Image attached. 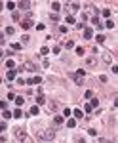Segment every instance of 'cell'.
<instances>
[{
	"instance_id": "obj_1",
	"label": "cell",
	"mask_w": 118,
	"mask_h": 143,
	"mask_svg": "<svg viewBox=\"0 0 118 143\" xmlns=\"http://www.w3.org/2000/svg\"><path fill=\"white\" fill-rule=\"evenodd\" d=\"M38 136H40V139H44V141H51V139L55 137V128H48L44 132H40Z\"/></svg>"
},
{
	"instance_id": "obj_2",
	"label": "cell",
	"mask_w": 118,
	"mask_h": 143,
	"mask_svg": "<svg viewBox=\"0 0 118 143\" xmlns=\"http://www.w3.org/2000/svg\"><path fill=\"white\" fill-rule=\"evenodd\" d=\"M84 76H86V71H84V69H78L76 72H72V80H74L76 84H82Z\"/></svg>"
},
{
	"instance_id": "obj_3",
	"label": "cell",
	"mask_w": 118,
	"mask_h": 143,
	"mask_svg": "<svg viewBox=\"0 0 118 143\" xmlns=\"http://www.w3.org/2000/svg\"><path fill=\"white\" fill-rule=\"evenodd\" d=\"M13 134H15V137H17L19 141H25V139H27V130H25V128H15Z\"/></svg>"
},
{
	"instance_id": "obj_4",
	"label": "cell",
	"mask_w": 118,
	"mask_h": 143,
	"mask_svg": "<svg viewBox=\"0 0 118 143\" xmlns=\"http://www.w3.org/2000/svg\"><path fill=\"white\" fill-rule=\"evenodd\" d=\"M67 8H69L71 12H78V10H80V4H78V2H71V4H67Z\"/></svg>"
},
{
	"instance_id": "obj_5",
	"label": "cell",
	"mask_w": 118,
	"mask_h": 143,
	"mask_svg": "<svg viewBox=\"0 0 118 143\" xmlns=\"http://www.w3.org/2000/svg\"><path fill=\"white\" fill-rule=\"evenodd\" d=\"M92 36H93V31H92L90 27H86V29H84V38H86V40H90Z\"/></svg>"
},
{
	"instance_id": "obj_6",
	"label": "cell",
	"mask_w": 118,
	"mask_h": 143,
	"mask_svg": "<svg viewBox=\"0 0 118 143\" xmlns=\"http://www.w3.org/2000/svg\"><path fill=\"white\" fill-rule=\"evenodd\" d=\"M46 103V97H44V94H38L36 95V105L40 107V105H44Z\"/></svg>"
},
{
	"instance_id": "obj_7",
	"label": "cell",
	"mask_w": 118,
	"mask_h": 143,
	"mask_svg": "<svg viewBox=\"0 0 118 143\" xmlns=\"http://www.w3.org/2000/svg\"><path fill=\"white\" fill-rule=\"evenodd\" d=\"M86 65H88V67H95V65H97V59H95V57H88V59H86Z\"/></svg>"
},
{
	"instance_id": "obj_8",
	"label": "cell",
	"mask_w": 118,
	"mask_h": 143,
	"mask_svg": "<svg viewBox=\"0 0 118 143\" xmlns=\"http://www.w3.org/2000/svg\"><path fill=\"white\" fill-rule=\"evenodd\" d=\"M17 6H19L21 10H29V6H31V4H29L27 0H21V2H17Z\"/></svg>"
},
{
	"instance_id": "obj_9",
	"label": "cell",
	"mask_w": 118,
	"mask_h": 143,
	"mask_svg": "<svg viewBox=\"0 0 118 143\" xmlns=\"http://www.w3.org/2000/svg\"><path fill=\"white\" fill-rule=\"evenodd\" d=\"M15 76H17V71H15V69H13V71H8V74H6V78H8V80H13Z\"/></svg>"
},
{
	"instance_id": "obj_10",
	"label": "cell",
	"mask_w": 118,
	"mask_h": 143,
	"mask_svg": "<svg viewBox=\"0 0 118 143\" xmlns=\"http://www.w3.org/2000/svg\"><path fill=\"white\" fill-rule=\"evenodd\" d=\"M72 115H74V118H82V117H84V111H80V109H74V111H72Z\"/></svg>"
},
{
	"instance_id": "obj_11",
	"label": "cell",
	"mask_w": 118,
	"mask_h": 143,
	"mask_svg": "<svg viewBox=\"0 0 118 143\" xmlns=\"http://www.w3.org/2000/svg\"><path fill=\"white\" fill-rule=\"evenodd\" d=\"M92 23H93L95 27H97V29H101V27H103V25H101V21H99V17H97V15H93V17H92Z\"/></svg>"
},
{
	"instance_id": "obj_12",
	"label": "cell",
	"mask_w": 118,
	"mask_h": 143,
	"mask_svg": "<svg viewBox=\"0 0 118 143\" xmlns=\"http://www.w3.org/2000/svg\"><path fill=\"white\" fill-rule=\"evenodd\" d=\"M21 117H23V111L21 109H15L13 111V118H21Z\"/></svg>"
},
{
	"instance_id": "obj_13",
	"label": "cell",
	"mask_w": 118,
	"mask_h": 143,
	"mask_svg": "<svg viewBox=\"0 0 118 143\" xmlns=\"http://www.w3.org/2000/svg\"><path fill=\"white\" fill-rule=\"evenodd\" d=\"M21 27H23V29H31V27H32V21H29V19H27V21H21Z\"/></svg>"
},
{
	"instance_id": "obj_14",
	"label": "cell",
	"mask_w": 118,
	"mask_h": 143,
	"mask_svg": "<svg viewBox=\"0 0 118 143\" xmlns=\"http://www.w3.org/2000/svg\"><path fill=\"white\" fill-rule=\"evenodd\" d=\"M67 126H69V128H76V120L69 118V120H67Z\"/></svg>"
},
{
	"instance_id": "obj_15",
	"label": "cell",
	"mask_w": 118,
	"mask_h": 143,
	"mask_svg": "<svg viewBox=\"0 0 118 143\" xmlns=\"http://www.w3.org/2000/svg\"><path fill=\"white\" fill-rule=\"evenodd\" d=\"M51 8H53V12H59L61 10V4L59 2H51Z\"/></svg>"
},
{
	"instance_id": "obj_16",
	"label": "cell",
	"mask_w": 118,
	"mask_h": 143,
	"mask_svg": "<svg viewBox=\"0 0 118 143\" xmlns=\"http://www.w3.org/2000/svg\"><path fill=\"white\" fill-rule=\"evenodd\" d=\"M103 61L111 63V61H112V55H111V53H103Z\"/></svg>"
},
{
	"instance_id": "obj_17",
	"label": "cell",
	"mask_w": 118,
	"mask_h": 143,
	"mask_svg": "<svg viewBox=\"0 0 118 143\" xmlns=\"http://www.w3.org/2000/svg\"><path fill=\"white\" fill-rule=\"evenodd\" d=\"M25 69H27V71H31V72H34V71H36V67H34L32 63H27V65H25Z\"/></svg>"
},
{
	"instance_id": "obj_18",
	"label": "cell",
	"mask_w": 118,
	"mask_h": 143,
	"mask_svg": "<svg viewBox=\"0 0 118 143\" xmlns=\"http://www.w3.org/2000/svg\"><path fill=\"white\" fill-rule=\"evenodd\" d=\"M90 105H92V107H99V99H97V97H92Z\"/></svg>"
},
{
	"instance_id": "obj_19",
	"label": "cell",
	"mask_w": 118,
	"mask_h": 143,
	"mask_svg": "<svg viewBox=\"0 0 118 143\" xmlns=\"http://www.w3.org/2000/svg\"><path fill=\"white\" fill-rule=\"evenodd\" d=\"M38 113H40V109H38V105H34V107L31 109V115H34V117H36Z\"/></svg>"
},
{
	"instance_id": "obj_20",
	"label": "cell",
	"mask_w": 118,
	"mask_h": 143,
	"mask_svg": "<svg viewBox=\"0 0 118 143\" xmlns=\"http://www.w3.org/2000/svg\"><path fill=\"white\" fill-rule=\"evenodd\" d=\"M23 103H25V99H23V97H15V105H17V107H21Z\"/></svg>"
},
{
	"instance_id": "obj_21",
	"label": "cell",
	"mask_w": 118,
	"mask_h": 143,
	"mask_svg": "<svg viewBox=\"0 0 118 143\" xmlns=\"http://www.w3.org/2000/svg\"><path fill=\"white\" fill-rule=\"evenodd\" d=\"M15 6H17L15 2H8V4H6V8H8V10H12V12H13V8H15Z\"/></svg>"
},
{
	"instance_id": "obj_22",
	"label": "cell",
	"mask_w": 118,
	"mask_h": 143,
	"mask_svg": "<svg viewBox=\"0 0 118 143\" xmlns=\"http://www.w3.org/2000/svg\"><path fill=\"white\" fill-rule=\"evenodd\" d=\"M2 117H4V118H12V117H13V113H10V111H4V113H2Z\"/></svg>"
},
{
	"instance_id": "obj_23",
	"label": "cell",
	"mask_w": 118,
	"mask_h": 143,
	"mask_svg": "<svg viewBox=\"0 0 118 143\" xmlns=\"http://www.w3.org/2000/svg\"><path fill=\"white\" fill-rule=\"evenodd\" d=\"M65 48H67V50H72V48H74V42H72V40H67Z\"/></svg>"
},
{
	"instance_id": "obj_24",
	"label": "cell",
	"mask_w": 118,
	"mask_h": 143,
	"mask_svg": "<svg viewBox=\"0 0 118 143\" xmlns=\"http://www.w3.org/2000/svg\"><path fill=\"white\" fill-rule=\"evenodd\" d=\"M40 53H42V55L46 57L48 53H50V48H46V46H44V48H42V50H40Z\"/></svg>"
},
{
	"instance_id": "obj_25",
	"label": "cell",
	"mask_w": 118,
	"mask_h": 143,
	"mask_svg": "<svg viewBox=\"0 0 118 143\" xmlns=\"http://www.w3.org/2000/svg\"><path fill=\"white\" fill-rule=\"evenodd\" d=\"M67 23H69V25H74V17H72L71 13H69V15H67Z\"/></svg>"
},
{
	"instance_id": "obj_26",
	"label": "cell",
	"mask_w": 118,
	"mask_h": 143,
	"mask_svg": "<svg viewBox=\"0 0 118 143\" xmlns=\"http://www.w3.org/2000/svg\"><path fill=\"white\" fill-rule=\"evenodd\" d=\"M84 53H86L84 48H76V55H84Z\"/></svg>"
},
{
	"instance_id": "obj_27",
	"label": "cell",
	"mask_w": 118,
	"mask_h": 143,
	"mask_svg": "<svg viewBox=\"0 0 118 143\" xmlns=\"http://www.w3.org/2000/svg\"><path fill=\"white\" fill-rule=\"evenodd\" d=\"M6 67H10V71H13V67H15V63H13V61H6Z\"/></svg>"
},
{
	"instance_id": "obj_28",
	"label": "cell",
	"mask_w": 118,
	"mask_h": 143,
	"mask_svg": "<svg viewBox=\"0 0 118 143\" xmlns=\"http://www.w3.org/2000/svg\"><path fill=\"white\" fill-rule=\"evenodd\" d=\"M71 115H72L71 109H63V117H71Z\"/></svg>"
},
{
	"instance_id": "obj_29",
	"label": "cell",
	"mask_w": 118,
	"mask_h": 143,
	"mask_svg": "<svg viewBox=\"0 0 118 143\" xmlns=\"http://www.w3.org/2000/svg\"><path fill=\"white\" fill-rule=\"evenodd\" d=\"M40 82H42L40 76H34V78H32V84H40Z\"/></svg>"
},
{
	"instance_id": "obj_30",
	"label": "cell",
	"mask_w": 118,
	"mask_h": 143,
	"mask_svg": "<svg viewBox=\"0 0 118 143\" xmlns=\"http://www.w3.org/2000/svg\"><path fill=\"white\" fill-rule=\"evenodd\" d=\"M55 124H63V117L57 115V117H55Z\"/></svg>"
},
{
	"instance_id": "obj_31",
	"label": "cell",
	"mask_w": 118,
	"mask_h": 143,
	"mask_svg": "<svg viewBox=\"0 0 118 143\" xmlns=\"http://www.w3.org/2000/svg\"><path fill=\"white\" fill-rule=\"evenodd\" d=\"M101 13H103V17H109V15H111V10H103Z\"/></svg>"
},
{
	"instance_id": "obj_32",
	"label": "cell",
	"mask_w": 118,
	"mask_h": 143,
	"mask_svg": "<svg viewBox=\"0 0 118 143\" xmlns=\"http://www.w3.org/2000/svg\"><path fill=\"white\" fill-rule=\"evenodd\" d=\"M6 34H13V27H6Z\"/></svg>"
},
{
	"instance_id": "obj_33",
	"label": "cell",
	"mask_w": 118,
	"mask_h": 143,
	"mask_svg": "<svg viewBox=\"0 0 118 143\" xmlns=\"http://www.w3.org/2000/svg\"><path fill=\"white\" fill-rule=\"evenodd\" d=\"M97 42H99V44H103V42H105V36H103V34H99V36H97Z\"/></svg>"
},
{
	"instance_id": "obj_34",
	"label": "cell",
	"mask_w": 118,
	"mask_h": 143,
	"mask_svg": "<svg viewBox=\"0 0 118 143\" xmlns=\"http://www.w3.org/2000/svg\"><path fill=\"white\" fill-rule=\"evenodd\" d=\"M107 27L109 29H114V21H107Z\"/></svg>"
},
{
	"instance_id": "obj_35",
	"label": "cell",
	"mask_w": 118,
	"mask_h": 143,
	"mask_svg": "<svg viewBox=\"0 0 118 143\" xmlns=\"http://www.w3.org/2000/svg\"><path fill=\"white\" fill-rule=\"evenodd\" d=\"M21 46H23V44H12V48H13V50H21Z\"/></svg>"
},
{
	"instance_id": "obj_36",
	"label": "cell",
	"mask_w": 118,
	"mask_h": 143,
	"mask_svg": "<svg viewBox=\"0 0 118 143\" xmlns=\"http://www.w3.org/2000/svg\"><path fill=\"white\" fill-rule=\"evenodd\" d=\"M76 143H84V137H76Z\"/></svg>"
}]
</instances>
